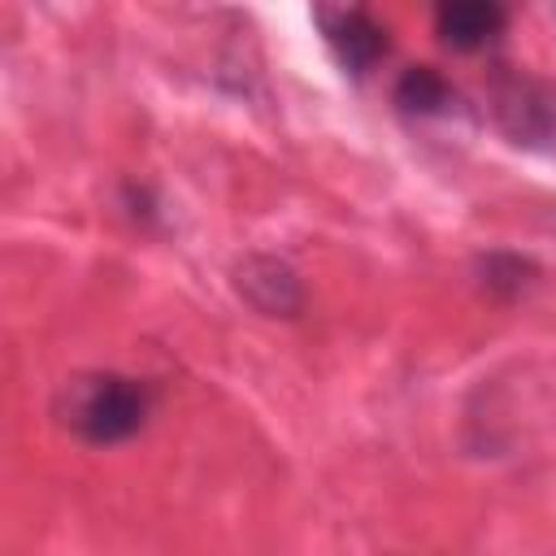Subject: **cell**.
I'll list each match as a JSON object with an SVG mask.
<instances>
[{"label":"cell","instance_id":"6da1fadb","mask_svg":"<svg viewBox=\"0 0 556 556\" xmlns=\"http://www.w3.org/2000/svg\"><path fill=\"white\" fill-rule=\"evenodd\" d=\"M156 408V391L148 378L117 374V369H87L61 382L52 413L61 426L91 443V447H113L135 439Z\"/></svg>","mask_w":556,"mask_h":556},{"label":"cell","instance_id":"7a4b0ae2","mask_svg":"<svg viewBox=\"0 0 556 556\" xmlns=\"http://www.w3.org/2000/svg\"><path fill=\"white\" fill-rule=\"evenodd\" d=\"M491 113L500 130L534 152H556V91L530 74H495Z\"/></svg>","mask_w":556,"mask_h":556},{"label":"cell","instance_id":"3957f363","mask_svg":"<svg viewBox=\"0 0 556 556\" xmlns=\"http://www.w3.org/2000/svg\"><path fill=\"white\" fill-rule=\"evenodd\" d=\"M313 22H317L330 56L352 78H365L391 52V30L369 9H356V4L352 9H330V4H317L313 9Z\"/></svg>","mask_w":556,"mask_h":556},{"label":"cell","instance_id":"277c9868","mask_svg":"<svg viewBox=\"0 0 556 556\" xmlns=\"http://www.w3.org/2000/svg\"><path fill=\"white\" fill-rule=\"evenodd\" d=\"M235 287L265 317H300V308H304V282H300V274L282 256H269V252L243 256L235 265Z\"/></svg>","mask_w":556,"mask_h":556},{"label":"cell","instance_id":"5b68a950","mask_svg":"<svg viewBox=\"0 0 556 556\" xmlns=\"http://www.w3.org/2000/svg\"><path fill=\"white\" fill-rule=\"evenodd\" d=\"M508 30V9L495 0H447L434 9V35L452 52H486Z\"/></svg>","mask_w":556,"mask_h":556},{"label":"cell","instance_id":"8992f818","mask_svg":"<svg viewBox=\"0 0 556 556\" xmlns=\"http://www.w3.org/2000/svg\"><path fill=\"white\" fill-rule=\"evenodd\" d=\"M395 104L408 117H443L456 109V87L434 65H408L395 83Z\"/></svg>","mask_w":556,"mask_h":556},{"label":"cell","instance_id":"52a82bcc","mask_svg":"<svg viewBox=\"0 0 556 556\" xmlns=\"http://www.w3.org/2000/svg\"><path fill=\"white\" fill-rule=\"evenodd\" d=\"M534 274H539L534 261H526L517 252H486V256H478V278H482V287L495 300H517L534 282Z\"/></svg>","mask_w":556,"mask_h":556}]
</instances>
